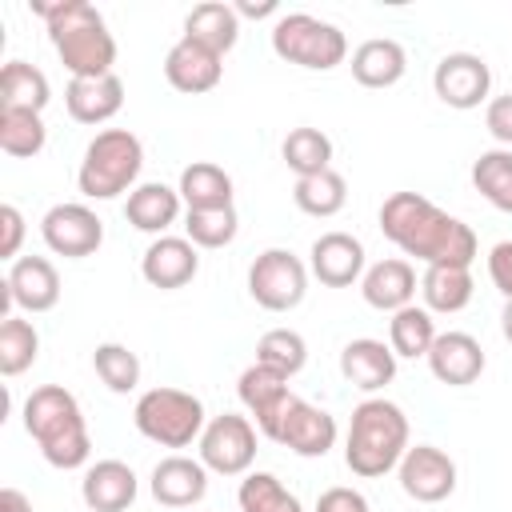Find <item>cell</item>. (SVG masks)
<instances>
[{
    "label": "cell",
    "instance_id": "obj_1",
    "mask_svg": "<svg viewBox=\"0 0 512 512\" xmlns=\"http://www.w3.org/2000/svg\"><path fill=\"white\" fill-rule=\"evenodd\" d=\"M380 232L404 256H416L424 268L428 264H464V268H472V260L480 252L476 232L460 216L436 208L420 192H392L380 204Z\"/></svg>",
    "mask_w": 512,
    "mask_h": 512
},
{
    "label": "cell",
    "instance_id": "obj_2",
    "mask_svg": "<svg viewBox=\"0 0 512 512\" xmlns=\"http://www.w3.org/2000/svg\"><path fill=\"white\" fill-rule=\"evenodd\" d=\"M32 12L48 24V40H52L60 64L72 72V80H92V76L112 72L116 40H112L104 16L88 0H56V4L32 0Z\"/></svg>",
    "mask_w": 512,
    "mask_h": 512
},
{
    "label": "cell",
    "instance_id": "obj_3",
    "mask_svg": "<svg viewBox=\"0 0 512 512\" xmlns=\"http://www.w3.org/2000/svg\"><path fill=\"white\" fill-rule=\"evenodd\" d=\"M24 432L36 440L40 456L60 472L84 468L92 456V436H88L80 400L64 384L32 388V396L24 400Z\"/></svg>",
    "mask_w": 512,
    "mask_h": 512
},
{
    "label": "cell",
    "instance_id": "obj_4",
    "mask_svg": "<svg viewBox=\"0 0 512 512\" xmlns=\"http://www.w3.org/2000/svg\"><path fill=\"white\" fill-rule=\"evenodd\" d=\"M408 448H412L408 416L400 404H392L384 396H368L352 408V424H348V440H344V464L352 476L376 480V476L392 472Z\"/></svg>",
    "mask_w": 512,
    "mask_h": 512
},
{
    "label": "cell",
    "instance_id": "obj_5",
    "mask_svg": "<svg viewBox=\"0 0 512 512\" xmlns=\"http://www.w3.org/2000/svg\"><path fill=\"white\" fill-rule=\"evenodd\" d=\"M144 168V144L128 128H104L88 140L76 184L88 200H116L120 192H132Z\"/></svg>",
    "mask_w": 512,
    "mask_h": 512
},
{
    "label": "cell",
    "instance_id": "obj_6",
    "mask_svg": "<svg viewBox=\"0 0 512 512\" xmlns=\"http://www.w3.org/2000/svg\"><path fill=\"white\" fill-rule=\"evenodd\" d=\"M132 424L144 440L160 444V448H188L192 440H200L208 416L200 396L184 392V388H148L140 392L136 408H132Z\"/></svg>",
    "mask_w": 512,
    "mask_h": 512
},
{
    "label": "cell",
    "instance_id": "obj_7",
    "mask_svg": "<svg viewBox=\"0 0 512 512\" xmlns=\"http://www.w3.org/2000/svg\"><path fill=\"white\" fill-rule=\"evenodd\" d=\"M272 52L308 72H332L348 60V36L308 12H280L272 24Z\"/></svg>",
    "mask_w": 512,
    "mask_h": 512
},
{
    "label": "cell",
    "instance_id": "obj_8",
    "mask_svg": "<svg viewBox=\"0 0 512 512\" xmlns=\"http://www.w3.org/2000/svg\"><path fill=\"white\" fill-rule=\"evenodd\" d=\"M308 292V264L288 248H264L248 268V296L264 312H292Z\"/></svg>",
    "mask_w": 512,
    "mask_h": 512
},
{
    "label": "cell",
    "instance_id": "obj_9",
    "mask_svg": "<svg viewBox=\"0 0 512 512\" xmlns=\"http://www.w3.org/2000/svg\"><path fill=\"white\" fill-rule=\"evenodd\" d=\"M200 464L216 476H248L256 460V424L236 412H220L200 432Z\"/></svg>",
    "mask_w": 512,
    "mask_h": 512
},
{
    "label": "cell",
    "instance_id": "obj_10",
    "mask_svg": "<svg viewBox=\"0 0 512 512\" xmlns=\"http://www.w3.org/2000/svg\"><path fill=\"white\" fill-rule=\"evenodd\" d=\"M40 236L48 252L64 260H84L96 256L104 244V220L88 204H52L40 220Z\"/></svg>",
    "mask_w": 512,
    "mask_h": 512
},
{
    "label": "cell",
    "instance_id": "obj_11",
    "mask_svg": "<svg viewBox=\"0 0 512 512\" xmlns=\"http://www.w3.org/2000/svg\"><path fill=\"white\" fill-rule=\"evenodd\" d=\"M432 92L448 108H460V112L480 108L492 92V68L476 52H448L432 68Z\"/></svg>",
    "mask_w": 512,
    "mask_h": 512
},
{
    "label": "cell",
    "instance_id": "obj_12",
    "mask_svg": "<svg viewBox=\"0 0 512 512\" xmlns=\"http://www.w3.org/2000/svg\"><path fill=\"white\" fill-rule=\"evenodd\" d=\"M396 472H400L404 496H412L416 504H440L456 492V460L436 444L408 448L404 460L396 464Z\"/></svg>",
    "mask_w": 512,
    "mask_h": 512
},
{
    "label": "cell",
    "instance_id": "obj_13",
    "mask_svg": "<svg viewBox=\"0 0 512 512\" xmlns=\"http://www.w3.org/2000/svg\"><path fill=\"white\" fill-rule=\"evenodd\" d=\"M236 392H240V404L248 408V420L256 424L260 436L276 440L280 432V420H284V408L292 400L288 392V376L264 368V364H248L236 380Z\"/></svg>",
    "mask_w": 512,
    "mask_h": 512
},
{
    "label": "cell",
    "instance_id": "obj_14",
    "mask_svg": "<svg viewBox=\"0 0 512 512\" xmlns=\"http://www.w3.org/2000/svg\"><path fill=\"white\" fill-rule=\"evenodd\" d=\"M340 428H336V416L292 396L288 408H284V420H280V432H276V444H284L288 452L304 456V460H316V456H328L332 444H336Z\"/></svg>",
    "mask_w": 512,
    "mask_h": 512
},
{
    "label": "cell",
    "instance_id": "obj_15",
    "mask_svg": "<svg viewBox=\"0 0 512 512\" xmlns=\"http://www.w3.org/2000/svg\"><path fill=\"white\" fill-rule=\"evenodd\" d=\"M196 272H200V248L188 236H156L140 256V276L160 292L192 284Z\"/></svg>",
    "mask_w": 512,
    "mask_h": 512
},
{
    "label": "cell",
    "instance_id": "obj_16",
    "mask_svg": "<svg viewBox=\"0 0 512 512\" xmlns=\"http://www.w3.org/2000/svg\"><path fill=\"white\" fill-rule=\"evenodd\" d=\"M220 76H224V56L188 40V36H180L164 56V80L184 96L212 92L220 84Z\"/></svg>",
    "mask_w": 512,
    "mask_h": 512
},
{
    "label": "cell",
    "instance_id": "obj_17",
    "mask_svg": "<svg viewBox=\"0 0 512 512\" xmlns=\"http://www.w3.org/2000/svg\"><path fill=\"white\" fill-rule=\"evenodd\" d=\"M308 272L324 288H352L364 276V244L352 232H324L312 240Z\"/></svg>",
    "mask_w": 512,
    "mask_h": 512
},
{
    "label": "cell",
    "instance_id": "obj_18",
    "mask_svg": "<svg viewBox=\"0 0 512 512\" xmlns=\"http://www.w3.org/2000/svg\"><path fill=\"white\" fill-rule=\"evenodd\" d=\"M4 288L20 312H52L60 304V272L48 256H20L12 260Z\"/></svg>",
    "mask_w": 512,
    "mask_h": 512
},
{
    "label": "cell",
    "instance_id": "obj_19",
    "mask_svg": "<svg viewBox=\"0 0 512 512\" xmlns=\"http://www.w3.org/2000/svg\"><path fill=\"white\" fill-rule=\"evenodd\" d=\"M424 360H428L432 376L440 384H448V388L476 384L480 372H484V364H488V356H484V348H480V340L472 332H440L436 344H432V352Z\"/></svg>",
    "mask_w": 512,
    "mask_h": 512
},
{
    "label": "cell",
    "instance_id": "obj_20",
    "mask_svg": "<svg viewBox=\"0 0 512 512\" xmlns=\"http://www.w3.org/2000/svg\"><path fill=\"white\" fill-rule=\"evenodd\" d=\"M148 492L164 508H192L208 496V468L192 456H164L148 476Z\"/></svg>",
    "mask_w": 512,
    "mask_h": 512
},
{
    "label": "cell",
    "instance_id": "obj_21",
    "mask_svg": "<svg viewBox=\"0 0 512 512\" xmlns=\"http://www.w3.org/2000/svg\"><path fill=\"white\" fill-rule=\"evenodd\" d=\"M136 492H140V480L124 460H96L84 468L80 500L92 512H128Z\"/></svg>",
    "mask_w": 512,
    "mask_h": 512
},
{
    "label": "cell",
    "instance_id": "obj_22",
    "mask_svg": "<svg viewBox=\"0 0 512 512\" xmlns=\"http://www.w3.org/2000/svg\"><path fill=\"white\" fill-rule=\"evenodd\" d=\"M340 372L360 392H380L396 376V352L376 336H356L340 348Z\"/></svg>",
    "mask_w": 512,
    "mask_h": 512
},
{
    "label": "cell",
    "instance_id": "obj_23",
    "mask_svg": "<svg viewBox=\"0 0 512 512\" xmlns=\"http://www.w3.org/2000/svg\"><path fill=\"white\" fill-rule=\"evenodd\" d=\"M360 292H364V304L368 308H376V312H400L416 296V268L408 260H400V256L376 260L372 268H364Z\"/></svg>",
    "mask_w": 512,
    "mask_h": 512
},
{
    "label": "cell",
    "instance_id": "obj_24",
    "mask_svg": "<svg viewBox=\"0 0 512 512\" xmlns=\"http://www.w3.org/2000/svg\"><path fill=\"white\" fill-rule=\"evenodd\" d=\"M64 104L76 124H108L124 108V80L116 72L92 80H68Z\"/></svg>",
    "mask_w": 512,
    "mask_h": 512
},
{
    "label": "cell",
    "instance_id": "obj_25",
    "mask_svg": "<svg viewBox=\"0 0 512 512\" xmlns=\"http://www.w3.org/2000/svg\"><path fill=\"white\" fill-rule=\"evenodd\" d=\"M180 192L160 184V180H148V184H136L124 200V220L136 228V232H148V236H164L176 216H180Z\"/></svg>",
    "mask_w": 512,
    "mask_h": 512
},
{
    "label": "cell",
    "instance_id": "obj_26",
    "mask_svg": "<svg viewBox=\"0 0 512 512\" xmlns=\"http://www.w3.org/2000/svg\"><path fill=\"white\" fill-rule=\"evenodd\" d=\"M408 72V52L400 40L372 36L352 52V80L364 88H392Z\"/></svg>",
    "mask_w": 512,
    "mask_h": 512
},
{
    "label": "cell",
    "instance_id": "obj_27",
    "mask_svg": "<svg viewBox=\"0 0 512 512\" xmlns=\"http://www.w3.org/2000/svg\"><path fill=\"white\" fill-rule=\"evenodd\" d=\"M472 268L464 264H428L424 276H420V296H424V308L428 312H440V316H452V312H464L472 304Z\"/></svg>",
    "mask_w": 512,
    "mask_h": 512
},
{
    "label": "cell",
    "instance_id": "obj_28",
    "mask_svg": "<svg viewBox=\"0 0 512 512\" xmlns=\"http://www.w3.org/2000/svg\"><path fill=\"white\" fill-rule=\"evenodd\" d=\"M180 200L188 212H208V208H232V176L212 164V160H192L184 172H180V184H176Z\"/></svg>",
    "mask_w": 512,
    "mask_h": 512
},
{
    "label": "cell",
    "instance_id": "obj_29",
    "mask_svg": "<svg viewBox=\"0 0 512 512\" xmlns=\"http://www.w3.org/2000/svg\"><path fill=\"white\" fill-rule=\"evenodd\" d=\"M184 36L228 56L240 40V16L232 4H220V0H208V4H196L188 16H184Z\"/></svg>",
    "mask_w": 512,
    "mask_h": 512
},
{
    "label": "cell",
    "instance_id": "obj_30",
    "mask_svg": "<svg viewBox=\"0 0 512 512\" xmlns=\"http://www.w3.org/2000/svg\"><path fill=\"white\" fill-rule=\"evenodd\" d=\"M52 100V84L48 76L28 64V60H8L0 68V108H28V112H44Z\"/></svg>",
    "mask_w": 512,
    "mask_h": 512
},
{
    "label": "cell",
    "instance_id": "obj_31",
    "mask_svg": "<svg viewBox=\"0 0 512 512\" xmlns=\"http://www.w3.org/2000/svg\"><path fill=\"white\" fill-rule=\"evenodd\" d=\"M436 320H432V312L428 308H420V304H408V308H400V312H392V320H388V348L396 352V360L404 356V360H416V356H428L432 352V344H436Z\"/></svg>",
    "mask_w": 512,
    "mask_h": 512
},
{
    "label": "cell",
    "instance_id": "obj_32",
    "mask_svg": "<svg viewBox=\"0 0 512 512\" xmlns=\"http://www.w3.org/2000/svg\"><path fill=\"white\" fill-rule=\"evenodd\" d=\"M292 200L304 216H316V220H328L336 216L344 204H348V180L328 168V172H316V176H300L292 184Z\"/></svg>",
    "mask_w": 512,
    "mask_h": 512
},
{
    "label": "cell",
    "instance_id": "obj_33",
    "mask_svg": "<svg viewBox=\"0 0 512 512\" xmlns=\"http://www.w3.org/2000/svg\"><path fill=\"white\" fill-rule=\"evenodd\" d=\"M48 144V128L40 112L28 108H0V148L16 160H32L40 156Z\"/></svg>",
    "mask_w": 512,
    "mask_h": 512
},
{
    "label": "cell",
    "instance_id": "obj_34",
    "mask_svg": "<svg viewBox=\"0 0 512 512\" xmlns=\"http://www.w3.org/2000/svg\"><path fill=\"white\" fill-rule=\"evenodd\" d=\"M472 184L476 192L496 208L512 216V148H488L472 164Z\"/></svg>",
    "mask_w": 512,
    "mask_h": 512
},
{
    "label": "cell",
    "instance_id": "obj_35",
    "mask_svg": "<svg viewBox=\"0 0 512 512\" xmlns=\"http://www.w3.org/2000/svg\"><path fill=\"white\" fill-rule=\"evenodd\" d=\"M280 156H284V164L296 172V180L300 176H316V172H328L332 168V140L320 132V128H292L288 136H284V144H280Z\"/></svg>",
    "mask_w": 512,
    "mask_h": 512
},
{
    "label": "cell",
    "instance_id": "obj_36",
    "mask_svg": "<svg viewBox=\"0 0 512 512\" xmlns=\"http://www.w3.org/2000/svg\"><path fill=\"white\" fill-rule=\"evenodd\" d=\"M36 356H40V332L32 328V320H24L16 312L8 320H0V372L20 376L36 364Z\"/></svg>",
    "mask_w": 512,
    "mask_h": 512
},
{
    "label": "cell",
    "instance_id": "obj_37",
    "mask_svg": "<svg viewBox=\"0 0 512 512\" xmlns=\"http://www.w3.org/2000/svg\"><path fill=\"white\" fill-rule=\"evenodd\" d=\"M240 512H304V504L272 472H248L236 488Z\"/></svg>",
    "mask_w": 512,
    "mask_h": 512
},
{
    "label": "cell",
    "instance_id": "obj_38",
    "mask_svg": "<svg viewBox=\"0 0 512 512\" xmlns=\"http://www.w3.org/2000/svg\"><path fill=\"white\" fill-rule=\"evenodd\" d=\"M256 364H264V368H272V372L292 380L308 364V340L296 328H272L256 344Z\"/></svg>",
    "mask_w": 512,
    "mask_h": 512
},
{
    "label": "cell",
    "instance_id": "obj_39",
    "mask_svg": "<svg viewBox=\"0 0 512 512\" xmlns=\"http://www.w3.org/2000/svg\"><path fill=\"white\" fill-rule=\"evenodd\" d=\"M92 368H96V376L108 384V392H116V396L136 392V384H140V356H136L128 344H116V340L96 344Z\"/></svg>",
    "mask_w": 512,
    "mask_h": 512
},
{
    "label": "cell",
    "instance_id": "obj_40",
    "mask_svg": "<svg viewBox=\"0 0 512 512\" xmlns=\"http://www.w3.org/2000/svg\"><path fill=\"white\" fill-rule=\"evenodd\" d=\"M240 232L236 208H208V212H184V236L196 248H224Z\"/></svg>",
    "mask_w": 512,
    "mask_h": 512
},
{
    "label": "cell",
    "instance_id": "obj_41",
    "mask_svg": "<svg viewBox=\"0 0 512 512\" xmlns=\"http://www.w3.org/2000/svg\"><path fill=\"white\" fill-rule=\"evenodd\" d=\"M24 244V212L16 204H0V260H20Z\"/></svg>",
    "mask_w": 512,
    "mask_h": 512
},
{
    "label": "cell",
    "instance_id": "obj_42",
    "mask_svg": "<svg viewBox=\"0 0 512 512\" xmlns=\"http://www.w3.org/2000/svg\"><path fill=\"white\" fill-rule=\"evenodd\" d=\"M484 128L492 132L496 144H512V92L488 100V108H484Z\"/></svg>",
    "mask_w": 512,
    "mask_h": 512
},
{
    "label": "cell",
    "instance_id": "obj_43",
    "mask_svg": "<svg viewBox=\"0 0 512 512\" xmlns=\"http://www.w3.org/2000/svg\"><path fill=\"white\" fill-rule=\"evenodd\" d=\"M316 512H368V500H364V492L336 484L316 496Z\"/></svg>",
    "mask_w": 512,
    "mask_h": 512
},
{
    "label": "cell",
    "instance_id": "obj_44",
    "mask_svg": "<svg viewBox=\"0 0 512 512\" xmlns=\"http://www.w3.org/2000/svg\"><path fill=\"white\" fill-rule=\"evenodd\" d=\"M488 276L496 284V292L504 300H512V240H500L492 252H488Z\"/></svg>",
    "mask_w": 512,
    "mask_h": 512
},
{
    "label": "cell",
    "instance_id": "obj_45",
    "mask_svg": "<svg viewBox=\"0 0 512 512\" xmlns=\"http://www.w3.org/2000/svg\"><path fill=\"white\" fill-rule=\"evenodd\" d=\"M236 8V16H248V20H260V16H276L280 12V4L276 0H240V4H232Z\"/></svg>",
    "mask_w": 512,
    "mask_h": 512
},
{
    "label": "cell",
    "instance_id": "obj_46",
    "mask_svg": "<svg viewBox=\"0 0 512 512\" xmlns=\"http://www.w3.org/2000/svg\"><path fill=\"white\" fill-rule=\"evenodd\" d=\"M0 512H32V500L20 488H0Z\"/></svg>",
    "mask_w": 512,
    "mask_h": 512
},
{
    "label": "cell",
    "instance_id": "obj_47",
    "mask_svg": "<svg viewBox=\"0 0 512 512\" xmlns=\"http://www.w3.org/2000/svg\"><path fill=\"white\" fill-rule=\"evenodd\" d=\"M500 332H504V340L512 344V300H504V312H500Z\"/></svg>",
    "mask_w": 512,
    "mask_h": 512
}]
</instances>
